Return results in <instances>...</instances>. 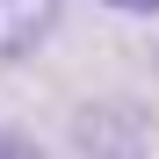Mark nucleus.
Masks as SVG:
<instances>
[{
  "instance_id": "obj_1",
  "label": "nucleus",
  "mask_w": 159,
  "mask_h": 159,
  "mask_svg": "<svg viewBox=\"0 0 159 159\" xmlns=\"http://www.w3.org/2000/svg\"><path fill=\"white\" fill-rule=\"evenodd\" d=\"M72 152L80 159H152V109L130 94H94L72 109Z\"/></svg>"
},
{
  "instance_id": "obj_2",
  "label": "nucleus",
  "mask_w": 159,
  "mask_h": 159,
  "mask_svg": "<svg viewBox=\"0 0 159 159\" xmlns=\"http://www.w3.org/2000/svg\"><path fill=\"white\" fill-rule=\"evenodd\" d=\"M65 0H0V65H22L58 36Z\"/></svg>"
},
{
  "instance_id": "obj_3",
  "label": "nucleus",
  "mask_w": 159,
  "mask_h": 159,
  "mask_svg": "<svg viewBox=\"0 0 159 159\" xmlns=\"http://www.w3.org/2000/svg\"><path fill=\"white\" fill-rule=\"evenodd\" d=\"M0 159H43V138L22 123H0Z\"/></svg>"
},
{
  "instance_id": "obj_4",
  "label": "nucleus",
  "mask_w": 159,
  "mask_h": 159,
  "mask_svg": "<svg viewBox=\"0 0 159 159\" xmlns=\"http://www.w3.org/2000/svg\"><path fill=\"white\" fill-rule=\"evenodd\" d=\"M101 7H116V15H159V0H101Z\"/></svg>"
}]
</instances>
